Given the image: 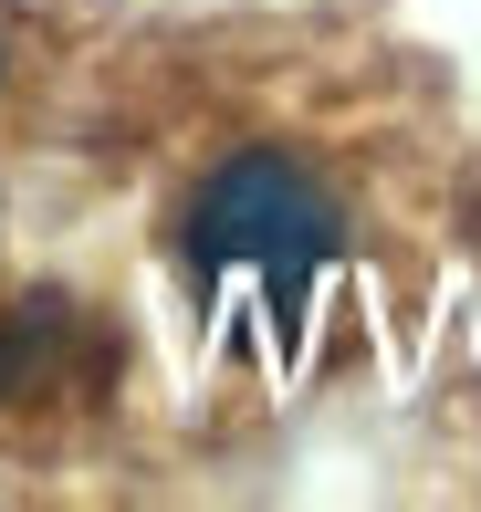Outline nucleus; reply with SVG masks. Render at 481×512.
Listing matches in <instances>:
<instances>
[{
    "label": "nucleus",
    "instance_id": "f257e3e1",
    "mask_svg": "<svg viewBox=\"0 0 481 512\" xmlns=\"http://www.w3.org/2000/svg\"><path fill=\"white\" fill-rule=\"evenodd\" d=\"M335 251V209L293 157H231L189 209V262L210 272H262V283H304Z\"/></svg>",
    "mask_w": 481,
    "mask_h": 512
},
{
    "label": "nucleus",
    "instance_id": "f03ea898",
    "mask_svg": "<svg viewBox=\"0 0 481 512\" xmlns=\"http://www.w3.org/2000/svg\"><path fill=\"white\" fill-rule=\"evenodd\" d=\"M42 356H53V324H0V398L21 377H42Z\"/></svg>",
    "mask_w": 481,
    "mask_h": 512
}]
</instances>
